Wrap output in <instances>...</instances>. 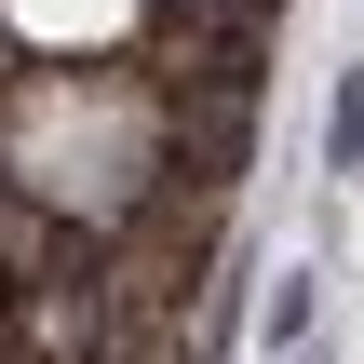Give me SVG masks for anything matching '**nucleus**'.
Returning <instances> with one entry per match:
<instances>
[{
    "label": "nucleus",
    "instance_id": "nucleus-2",
    "mask_svg": "<svg viewBox=\"0 0 364 364\" xmlns=\"http://www.w3.org/2000/svg\"><path fill=\"white\" fill-rule=\"evenodd\" d=\"M14 14V41H41V54H108L122 27H135V0H0Z\"/></svg>",
    "mask_w": 364,
    "mask_h": 364
},
{
    "label": "nucleus",
    "instance_id": "nucleus-1",
    "mask_svg": "<svg viewBox=\"0 0 364 364\" xmlns=\"http://www.w3.org/2000/svg\"><path fill=\"white\" fill-rule=\"evenodd\" d=\"M14 176H41L54 203H122L135 176H149V95H108V81H54V95H27V122H14Z\"/></svg>",
    "mask_w": 364,
    "mask_h": 364
}]
</instances>
